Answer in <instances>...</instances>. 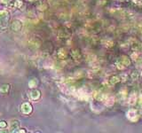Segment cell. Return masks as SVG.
<instances>
[{"label": "cell", "instance_id": "6da1fadb", "mask_svg": "<svg viewBox=\"0 0 142 133\" xmlns=\"http://www.w3.org/2000/svg\"><path fill=\"white\" fill-rule=\"evenodd\" d=\"M126 116H127L128 120H130L132 122H136L139 120V114L136 109H130L126 114Z\"/></svg>", "mask_w": 142, "mask_h": 133}, {"label": "cell", "instance_id": "7a4b0ae2", "mask_svg": "<svg viewBox=\"0 0 142 133\" xmlns=\"http://www.w3.org/2000/svg\"><path fill=\"white\" fill-rule=\"evenodd\" d=\"M9 20V13L7 11H0V26H6Z\"/></svg>", "mask_w": 142, "mask_h": 133}, {"label": "cell", "instance_id": "3957f363", "mask_svg": "<svg viewBox=\"0 0 142 133\" xmlns=\"http://www.w3.org/2000/svg\"><path fill=\"white\" fill-rule=\"evenodd\" d=\"M22 111L25 115H28L32 112V106L28 102H25L22 105Z\"/></svg>", "mask_w": 142, "mask_h": 133}, {"label": "cell", "instance_id": "277c9868", "mask_svg": "<svg viewBox=\"0 0 142 133\" xmlns=\"http://www.w3.org/2000/svg\"><path fill=\"white\" fill-rule=\"evenodd\" d=\"M103 103H105V105L107 106V107H111V106H113L115 103V98L111 95H107L106 99H104Z\"/></svg>", "mask_w": 142, "mask_h": 133}, {"label": "cell", "instance_id": "5b68a950", "mask_svg": "<svg viewBox=\"0 0 142 133\" xmlns=\"http://www.w3.org/2000/svg\"><path fill=\"white\" fill-rule=\"evenodd\" d=\"M136 103H137V94L135 91H132L129 96V104L133 106Z\"/></svg>", "mask_w": 142, "mask_h": 133}, {"label": "cell", "instance_id": "8992f818", "mask_svg": "<svg viewBox=\"0 0 142 133\" xmlns=\"http://www.w3.org/2000/svg\"><path fill=\"white\" fill-rule=\"evenodd\" d=\"M41 96V93L38 90H33L30 92V99L32 100H37Z\"/></svg>", "mask_w": 142, "mask_h": 133}, {"label": "cell", "instance_id": "52a82bcc", "mask_svg": "<svg viewBox=\"0 0 142 133\" xmlns=\"http://www.w3.org/2000/svg\"><path fill=\"white\" fill-rule=\"evenodd\" d=\"M71 54H72V57L75 60H79V59H81V53H80L79 50H77V49L72 50Z\"/></svg>", "mask_w": 142, "mask_h": 133}, {"label": "cell", "instance_id": "ba28073f", "mask_svg": "<svg viewBox=\"0 0 142 133\" xmlns=\"http://www.w3.org/2000/svg\"><path fill=\"white\" fill-rule=\"evenodd\" d=\"M120 60L122 61L123 64H124L125 67L130 66V57H128V56H126V55H123L122 57H121V59H120Z\"/></svg>", "mask_w": 142, "mask_h": 133}, {"label": "cell", "instance_id": "9c48e42d", "mask_svg": "<svg viewBox=\"0 0 142 133\" xmlns=\"http://www.w3.org/2000/svg\"><path fill=\"white\" fill-rule=\"evenodd\" d=\"M12 28L14 31H19V30L22 28V23L19 22V21H15V22H13L12 24Z\"/></svg>", "mask_w": 142, "mask_h": 133}, {"label": "cell", "instance_id": "30bf717a", "mask_svg": "<svg viewBox=\"0 0 142 133\" xmlns=\"http://www.w3.org/2000/svg\"><path fill=\"white\" fill-rule=\"evenodd\" d=\"M19 126H20V123H19L18 121L14 120V121H12V122H10V130H12V131H14L15 130H18Z\"/></svg>", "mask_w": 142, "mask_h": 133}, {"label": "cell", "instance_id": "8fae6325", "mask_svg": "<svg viewBox=\"0 0 142 133\" xmlns=\"http://www.w3.org/2000/svg\"><path fill=\"white\" fill-rule=\"evenodd\" d=\"M67 51L64 49V48H60V49L59 50V52H58V56H59V59H66L67 58Z\"/></svg>", "mask_w": 142, "mask_h": 133}, {"label": "cell", "instance_id": "7c38bea8", "mask_svg": "<svg viewBox=\"0 0 142 133\" xmlns=\"http://www.w3.org/2000/svg\"><path fill=\"white\" fill-rule=\"evenodd\" d=\"M120 77L117 76H111L110 78H109V82H110V84H117V83L120 82Z\"/></svg>", "mask_w": 142, "mask_h": 133}, {"label": "cell", "instance_id": "4fadbf2b", "mask_svg": "<svg viewBox=\"0 0 142 133\" xmlns=\"http://www.w3.org/2000/svg\"><path fill=\"white\" fill-rule=\"evenodd\" d=\"M37 80L36 79H32V80H30V82L28 83V86H29L30 88H35L36 85H37Z\"/></svg>", "mask_w": 142, "mask_h": 133}, {"label": "cell", "instance_id": "5bb4252c", "mask_svg": "<svg viewBox=\"0 0 142 133\" xmlns=\"http://www.w3.org/2000/svg\"><path fill=\"white\" fill-rule=\"evenodd\" d=\"M102 43L104 45L107 46V47H112L113 44H114V43H113V41H111V40H103Z\"/></svg>", "mask_w": 142, "mask_h": 133}, {"label": "cell", "instance_id": "9a60e30c", "mask_svg": "<svg viewBox=\"0 0 142 133\" xmlns=\"http://www.w3.org/2000/svg\"><path fill=\"white\" fill-rule=\"evenodd\" d=\"M9 90V85L8 84H5V85H3L0 89V91L2 92V93H6L7 91Z\"/></svg>", "mask_w": 142, "mask_h": 133}, {"label": "cell", "instance_id": "2e32d148", "mask_svg": "<svg viewBox=\"0 0 142 133\" xmlns=\"http://www.w3.org/2000/svg\"><path fill=\"white\" fill-rule=\"evenodd\" d=\"M116 67H117L118 69H120V70H123V69H124V67H126L124 66V64H123V62L121 60H119L116 62Z\"/></svg>", "mask_w": 142, "mask_h": 133}, {"label": "cell", "instance_id": "e0dca14e", "mask_svg": "<svg viewBox=\"0 0 142 133\" xmlns=\"http://www.w3.org/2000/svg\"><path fill=\"white\" fill-rule=\"evenodd\" d=\"M138 77H139V75L137 74V72H133L131 74V78L132 80H137Z\"/></svg>", "mask_w": 142, "mask_h": 133}, {"label": "cell", "instance_id": "ac0fdd59", "mask_svg": "<svg viewBox=\"0 0 142 133\" xmlns=\"http://www.w3.org/2000/svg\"><path fill=\"white\" fill-rule=\"evenodd\" d=\"M138 58V54H137V52H135V53H133L131 55H130V59H133L134 60H136Z\"/></svg>", "mask_w": 142, "mask_h": 133}, {"label": "cell", "instance_id": "d6986e66", "mask_svg": "<svg viewBox=\"0 0 142 133\" xmlns=\"http://www.w3.org/2000/svg\"><path fill=\"white\" fill-rule=\"evenodd\" d=\"M6 126H7V123L5 122H4V121L0 122V128H5Z\"/></svg>", "mask_w": 142, "mask_h": 133}, {"label": "cell", "instance_id": "ffe728a7", "mask_svg": "<svg viewBox=\"0 0 142 133\" xmlns=\"http://www.w3.org/2000/svg\"><path fill=\"white\" fill-rule=\"evenodd\" d=\"M0 2H1V3H4V4H7L10 2V0H0Z\"/></svg>", "mask_w": 142, "mask_h": 133}, {"label": "cell", "instance_id": "44dd1931", "mask_svg": "<svg viewBox=\"0 0 142 133\" xmlns=\"http://www.w3.org/2000/svg\"><path fill=\"white\" fill-rule=\"evenodd\" d=\"M140 103L142 104V97H141V99H140Z\"/></svg>", "mask_w": 142, "mask_h": 133}, {"label": "cell", "instance_id": "7402d4cb", "mask_svg": "<svg viewBox=\"0 0 142 133\" xmlns=\"http://www.w3.org/2000/svg\"><path fill=\"white\" fill-rule=\"evenodd\" d=\"M140 74H141V76H142V71H141V73H140Z\"/></svg>", "mask_w": 142, "mask_h": 133}]
</instances>
